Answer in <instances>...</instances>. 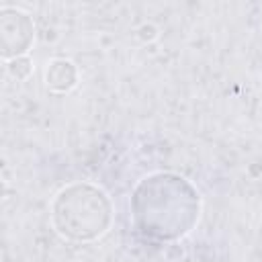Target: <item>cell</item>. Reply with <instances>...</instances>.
Returning <instances> with one entry per match:
<instances>
[{"label": "cell", "instance_id": "3", "mask_svg": "<svg viewBox=\"0 0 262 262\" xmlns=\"http://www.w3.org/2000/svg\"><path fill=\"white\" fill-rule=\"evenodd\" d=\"M35 43V23L29 12L2 6L0 8V53L2 59H14L20 55H29Z\"/></svg>", "mask_w": 262, "mask_h": 262}, {"label": "cell", "instance_id": "6", "mask_svg": "<svg viewBox=\"0 0 262 262\" xmlns=\"http://www.w3.org/2000/svg\"><path fill=\"white\" fill-rule=\"evenodd\" d=\"M135 35H137V39H139L141 43H151V41H156V39L160 37V29H158L154 23H141V25L137 27Z\"/></svg>", "mask_w": 262, "mask_h": 262}, {"label": "cell", "instance_id": "4", "mask_svg": "<svg viewBox=\"0 0 262 262\" xmlns=\"http://www.w3.org/2000/svg\"><path fill=\"white\" fill-rule=\"evenodd\" d=\"M80 82V70L72 59L53 57L43 72V84L51 94H70Z\"/></svg>", "mask_w": 262, "mask_h": 262}, {"label": "cell", "instance_id": "1", "mask_svg": "<svg viewBox=\"0 0 262 262\" xmlns=\"http://www.w3.org/2000/svg\"><path fill=\"white\" fill-rule=\"evenodd\" d=\"M49 219L61 239L90 244L111 229L115 207L104 188L80 180L57 190L49 205Z\"/></svg>", "mask_w": 262, "mask_h": 262}, {"label": "cell", "instance_id": "2", "mask_svg": "<svg viewBox=\"0 0 262 262\" xmlns=\"http://www.w3.org/2000/svg\"><path fill=\"white\" fill-rule=\"evenodd\" d=\"M164 190H166V203L160 186V176L149 174L145 176L133 194V213H135V225L141 233L151 235L164 209L170 211L172 219L176 221L182 237L194 227L201 213V194L199 190L182 176L164 172Z\"/></svg>", "mask_w": 262, "mask_h": 262}, {"label": "cell", "instance_id": "5", "mask_svg": "<svg viewBox=\"0 0 262 262\" xmlns=\"http://www.w3.org/2000/svg\"><path fill=\"white\" fill-rule=\"evenodd\" d=\"M4 63H6L8 76L14 78V80H18V82L29 80L31 74H33V70H35V63H33V59H31L29 55H20V57L8 59V61H4Z\"/></svg>", "mask_w": 262, "mask_h": 262}]
</instances>
